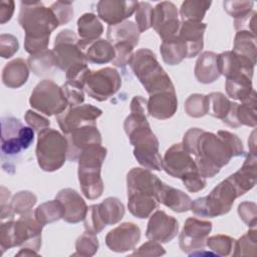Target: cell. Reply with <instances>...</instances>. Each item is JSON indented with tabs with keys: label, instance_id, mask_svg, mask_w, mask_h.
I'll list each match as a JSON object with an SVG mask.
<instances>
[{
	"label": "cell",
	"instance_id": "obj_50",
	"mask_svg": "<svg viewBox=\"0 0 257 257\" xmlns=\"http://www.w3.org/2000/svg\"><path fill=\"white\" fill-rule=\"evenodd\" d=\"M113 48L115 51V56L111 61L112 64L117 67H124L126 64H130L134 55L135 46L126 42H120L114 44Z\"/></svg>",
	"mask_w": 257,
	"mask_h": 257
},
{
	"label": "cell",
	"instance_id": "obj_18",
	"mask_svg": "<svg viewBox=\"0 0 257 257\" xmlns=\"http://www.w3.org/2000/svg\"><path fill=\"white\" fill-rule=\"evenodd\" d=\"M68 143L67 160L76 162L80 154L94 145H101V135L96 125L89 124L73 130L65 135Z\"/></svg>",
	"mask_w": 257,
	"mask_h": 257
},
{
	"label": "cell",
	"instance_id": "obj_14",
	"mask_svg": "<svg viewBox=\"0 0 257 257\" xmlns=\"http://www.w3.org/2000/svg\"><path fill=\"white\" fill-rule=\"evenodd\" d=\"M102 114V110L88 103L69 106L68 109L56 115V120L64 135L69 134L78 127L93 124L96 125V119Z\"/></svg>",
	"mask_w": 257,
	"mask_h": 257
},
{
	"label": "cell",
	"instance_id": "obj_9",
	"mask_svg": "<svg viewBox=\"0 0 257 257\" xmlns=\"http://www.w3.org/2000/svg\"><path fill=\"white\" fill-rule=\"evenodd\" d=\"M34 140V131L24 126L18 118L3 116L1 118L2 160L18 156L22 150L30 147Z\"/></svg>",
	"mask_w": 257,
	"mask_h": 257
},
{
	"label": "cell",
	"instance_id": "obj_2",
	"mask_svg": "<svg viewBox=\"0 0 257 257\" xmlns=\"http://www.w3.org/2000/svg\"><path fill=\"white\" fill-rule=\"evenodd\" d=\"M18 22L24 29V48L30 55L47 50L50 34L59 26L52 10L40 1H22Z\"/></svg>",
	"mask_w": 257,
	"mask_h": 257
},
{
	"label": "cell",
	"instance_id": "obj_51",
	"mask_svg": "<svg viewBox=\"0 0 257 257\" xmlns=\"http://www.w3.org/2000/svg\"><path fill=\"white\" fill-rule=\"evenodd\" d=\"M254 2L252 1H224L223 6L225 11L234 19L243 17L251 12Z\"/></svg>",
	"mask_w": 257,
	"mask_h": 257
},
{
	"label": "cell",
	"instance_id": "obj_21",
	"mask_svg": "<svg viewBox=\"0 0 257 257\" xmlns=\"http://www.w3.org/2000/svg\"><path fill=\"white\" fill-rule=\"evenodd\" d=\"M138 4V1L101 0L96 6L97 15L108 26L116 25L130 18L136 12Z\"/></svg>",
	"mask_w": 257,
	"mask_h": 257
},
{
	"label": "cell",
	"instance_id": "obj_23",
	"mask_svg": "<svg viewBox=\"0 0 257 257\" xmlns=\"http://www.w3.org/2000/svg\"><path fill=\"white\" fill-rule=\"evenodd\" d=\"M55 199L58 200L64 208V216L62 219L65 222L75 224L84 220L88 207L75 190L70 188L62 189L57 193Z\"/></svg>",
	"mask_w": 257,
	"mask_h": 257
},
{
	"label": "cell",
	"instance_id": "obj_49",
	"mask_svg": "<svg viewBox=\"0 0 257 257\" xmlns=\"http://www.w3.org/2000/svg\"><path fill=\"white\" fill-rule=\"evenodd\" d=\"M154 8L148 2H139L136 9V21L140 32H145L152 27Z\"/></svg>",
	"mask_w": 257,
	"mask_h": 257
},
{
	"label": "cell",
	"instance_id": "obj_44",
	"mask_svg": "<svg viewBox=\"0 0 257 257\" xmlns=\"http://www.w3.org/2000/svg\"><path fill=\"white\" fill-rule=\"evenodd\" d=\"M236 117L240 125H248L252 127L256 126V96H253L241 104H237Z\"/></svg>",
	"mask_w": 257,
	"mask_h": 257
},
{
	"label": "cell",
	"instance_id": "obj_43",
	"mask_svg": "<svg viewBox=\"0 0 257 257\" xmlns=\"http://www.w3.org/2000/svg\"><path fill=\"white\" fill-rule=\"evenodd\" d=\"M234 256H256L257 255V231L255 228L235 241Z\"/></svg>",
	"mask_w": 257,
	"mask_h": 257
},
{
	"label": "cell",
	"instance_id": "obj_39",
	"mask_svg": "<svg viewBox=\"0 0 257 257\" xmlns=\"http://www.w3.org/2000/svg\"><path fill=\"white\" fill-rule=\"evenodd\" d=\"M64 216V208L58 200L47 201L39 205L34 211L35 219L42 225L58 221Z\"/></svg>",
	"mask_w": 257,
	"mask_h": 257
},
{
	"label": "cell",
	"instance_id": "obj_35",
	"mask_svg": "<svg viewBox=\"0 0 257 257\" xmlns=\"http://www.w3.org/2000/svg\"><path fill=\"white\" fill-rule=\"evenodd\" d=\"M160 51L164 62L169 65H177L181 63L188 54L187 46L179 35L172 39L163 41Z\"/></svg>",
	"mask_w": 257,
	"mask_h": 257
},
{
	"label": "cell",
	"instance_id": "obj_52",
	"mask_svg": "<svg viewBox=\"0 0 257 257\" xmlns=\"http://www.w3.org/2000/svg\"><path fill=\"white\" fill-rule=\"evenodd\" d=\"M49 8L54 13L56 19L58 20L59 25H64L73 18L74 12L72 7V2L56 1L52 3Z\"/></svg>",
	"mask_w": 257,
	"mask_h": 257
},
{
	"label": "cell",
	"instance_id": "obj_40",
	"mask_svg": "<svg viewBox=\"0 0 257 257\" xmlns=\"http://www.w3.org/2000/svg\"><path fill=\"white\" fill-rule=\"evenodd\" d=\"M212 2L205 0H187L184 1L180 8V16L183 21L202 22L207 10Z\"/></svg>",
	"mask_w": 257,
	"mask_h": 257
},
{
	"label": "cell",
	"instance_id": "obj_6",
	"mask_svg": "<svg viewBox=\"0 0 257 257\" xmlns=\"http://www.w3.org/2000/svg\"><path fill=\"white\" fill-rule=\"evenodd\" d=\"M106 149L94 145L84 150L78 162V182L84 197L89 200L99 198L103 193V182L100 177L101 166L106 157Z\"/></svg>",
	"mask_w": 257,
	"mask_h": 257
},
{
	"label": "cell",
	"instance_id": "obj_47",
	"mask_svg": "<svg viewBox=\"0 0 257 257\" xmlns=\"http://www.w3.org/2000/svg\"><path fill=\"white\" fill-rule=\"evenodd\" d=\"M186 113L191 117H202L207 114L206 95L200 93L191 94L184 104Z\"/></svg>",
	"mask_w": 257,
	"mask_h": 257
},
{
	"label": "cell",
	"instance_id": "obj_48",
	"mask_svg": "<svg viewBox=\"0 0 257 257\" xmlns=\"http://www.w3.org/2000/svg\"><path fill=\"white\" fill-rule=\"evenodd\" d=\"M66 80L68 83L84 89L85 80L90 72L87 63H77L69 67L66 71Z\"/></svg>",
	"mask_w": 257,
	"mask_h": 257
},
{
	"label": "cell",
	"instance_id": "obj_41",
	"mask_svg": "<svg viewBox=\"0 0 257 257\" xmlns=\"http://www.w3.org/2000/svg\"><path fill=\"white\" fill-rule=\"evenodd\" d=\"M206 98L207 114L223 120L230 111L232 101H230L222 92H211L206 95Z\"/></svg>",
	"mask_w": 257,
	"mask_h": 257
},
{
	"label": "cell",
	"instance_id": "obj_13",
	"mask_svg": "<svg viewBox=\"0 0 257 257\" xmlns=\"http://www.w3.org/2000/svg\"><path fill=\"white\" fill-rule=\"evenodd\" d=\"M77 35L70 29L61 30L55 37L53 54L56 67L66 71L77 63H87V60L77 46Z\"/></svg>",
	"mask_w": 257,
	"mask_h": 257
},
{
	"label": "cell",
	"instance_id": "obj_1",
	"mask_svg": "<svg viewBox=\"0 0 257 257\" xmlns=\"http://www.w3.org/2000/svg\"><path fill=\"white\" fill-rule=\"evenodd\" d=\"M182 145L191 156H195L198 172L204 178L215 177L233 158L231 149L222 137L199 127L188 130Z\"/></svg>",
	"mask_w": 257,
	"mask_h": 257
},
{
	"label": "cell",
	"instance_id": "obj_36",
	"mask_svg": "<svg viewBox=\"0 0 257 257\" xmlns=\"http://www.w3.org/2000/svg\"><path fill=\"white\" fill-rule=\"evenodd\" d=\"M232 51L235 54L245 57L256 64V34L246 30L238 31L235 35Z\"/></svg>",
	"mask_w": 257,
	"mask_h": 257
},
{
	"label": "cell",
	"instance_id": "obj_42",
	"mask_svg": "<svg viewBox=\"0 0 257 257\" xmlns=\"http://www.w3.org/2000/svg\"><path fill=\"white\" fill-rule=\"evenodd\" d=\"M36 202L37 197L33 192L20 191L12 197L10 201V207L14 214L21 216L30 214Z\"/></svg>",
	"mask_w": 257,
	"mask_h": 257
},
{
	"label": "cell",
	"instance_id": "obj_63",
	"mask_svg": "<svg viewBox=\"0 0 257 257\" xmlns=\"http://www.w3.org/2000/svg\"><path fill=\"white\" fill-rule=\"evenodd\" d=\"M38 253L32 249H28V248H22L16 255L17 256H21V255H24V256H30V255H37Z\"/></svg>",
	"mask_w": 257,
	"mask_h": 257
},
{
	"label": "cell",
	"instance_id": "obj_19",
	"mask_svg": "<svg viewBox=\"0 0 257 257\" xmlns=\"http://www.w3.org/2000/svg\"><path fill=\"white\" fill-rule=\"evenodd\" d=\"M141 239V229L132 222H124L105 236L106 246L113 252L122 253L135 249Z\"/></svg>",
	"mask_w": 257,
	"mask_h": 257
},
{
	"label": "cell",
	"instance_id": "obj_3",
	"mask_svg": "<svg viewBox=\"0 0 257 257\" xmlns=\"http://www.w3.org/2000/svg\"><path fill=\"white\" fill-rule=\"evenodd\" d=\"M123 128L134 146V156L139 164L148 170L161 171L163 159L159 153V141L151 130L147 114L131 112Z\"/></svg>",
	"mask_w": 257,
	"mask_h": 257
},
{
	"label": "cell",
	"instance_id": "obj_27",
	"mask_svg": "<svg viewBox=\"0 0 257 257\" xmlns=\"http://www.w3.org/2000/svg\"><path fill=\"white\" fill-rule=\"evenodd\" d=\"M161 184L162 181L148 169L134 168L126 175L127 194L143 192L156 196L157 190Z\"/></svg>",
	"mask_w": 257,
	"mask_h": 257
},
{
	"label": "cell",
	"instance_id": "obj_17",
	"mask_svg": "<svg viewBox=\"0 0 257 257\" xmlns=\"http://www.w3.org/2000/svg\"><path fill=\"white\" fill-rule=\"evenodd\" d=\"M162 169L171 177L178 179L198 171L194 159L184 149L182 143L175 144L166 151L162 162Z\"/></svg>",
	"mask_w": 257,
	"mask_h": 257
},
{
	"label": "cell",
	"instance_id": "obj_38",
	"mask_svg": "<svg viewBox=\"0 0 257 257\" xmlns=\"http://www.w3.org/2000/svg\"><path fill=\"white\" fill-rule=\"evenodd\" d=\"M77 31L81 39H98L103 32V26L93 13H84L77 20Z\"/></svg>",
	"mask_w": 257,
	"mask_h": 257
},
{
	"label": "cell",
	"instance_id": "obj_55",
	"mask_svg": "<svg viewBox=\"0 0 257 257\" xmlns=\"http://www.w3.org/2000/svg\"><path fill=\"white\" fill-rule=\"evenodd\" d=\"M19 48L18 39L11 34H1L0 36V55L3 58L12 57Z\"/></svg>",
	"mask_w": 257,
	"mask_h": 257
},
{
	"label": "cell",
	"instance_id": "obj_22",
	"mask_svg": "<svg viewBox=\"0 0 257 257\" xmlns=\"http://www.w3.org/2000/svg\"><path fill=\"white\" fill-rule=\"evenodd\" d=\"M217 63L220 74L226 78H233L239 75L253 77L254 66L251 60L235 54L233 51H225L217 55Z\"/></svg>",
	"mask_w": 257,
	"mask_h": 257
},
{
	"label": "cell",
	"instance_id": "obj_59",
	"mask_svg": "<svg viewBox=\"0 0 257 257\" xmlns=\"http://www.w3.org/2000/svg\"><path fill=\"white\" fill-rule=\"evenodd\" d=\"M166 254L165 249L160 244V242L150 240L143 244L138 250H136L133 255H141V256H161Z\"/></svg>",
	"mask_w": 257,
	"mask_h": 257
},
{
	"label": "cell",
	"instance_id": "obj_61",
	"mask_svg": "<svg viewBox=\"0 0 257 257\" xmlns=\"http://www.w3.org/2000/svg\"><path fill=\"white\" fill-rule=\"evenodd\" d=\"M14 2L12 0H2L0 5V22L5 24L8 22L14 13Z\"/></svg>",
	"mask_w": 257,
	"mask_h": 257
},
{
	"label": "cell",
	"instance_id": "obj_60",
	"mask_svg": "<svg viewBox=\"0 0 257 257\" xmlns=\"http://www.w3.org/2000/svg\"><path fill=\"white\" fill-rule=\"evenodd\" d=\"M255 17H256V12L254 10H252L251 12L244 15L243 17L235 19L234 20L235 29L237 31L246 30V31L256 34V32H255Z\"/></svg>",
	"mask_w": 257,
	"mask_h": 257
},
{
	"label": "cell",
	"instance_id": "obj_58",
	"mask_svg": "<svg viewBox=\"0 0 257 257\" xmlns=\"http://www.w3.org/2000/svg\"><path fill=\"white\" fill-rule=\"evenodd\" d=\"M220 137H222L226 143L228 144L229 148L231 149L233 157H239L244 155V148L241 140L234 134L228 132V131H219L217 133Z\"/></svg>",
	"mask_w": 257,
	"mask_h": 257
},
{
	"label": "cell",
	"instance_id": "obj_28",
	"mask_svg": "<svg viewBox=\"0 0 257 257\" xmlns=\"http://www.w3.org/2000/svg\"><path fill=\"white\" fill-rule=\"evenodd\" d=\"M156 197L159 203L177 213L187 212L192 205V200L189 195L179 189L166 185L163 182L157 190Z\"/></svg>",
	"mask_w": 257,
	"mask_h": 257
},
{
	"label": "cell",
	"instance_id": "obj_26",
	"mask_svg": "<svg viewBox=\"0 0 257 257\" xmlns=\"http://www.w3.org/2000/svg\"><path fill=\"white\" fill-rule=\"evenodd\" d=\"M207 24L197 21H183L179 30V37L187 46V57L197 56L204 46V33Z\"/></svg>",
	"mask_w": 257,
	"mask_h": 257
},
{
	"label": "cell",
	"instance_id": "obj_46",
	"mask_svg": "<svg viewBox=\"0 0 257 257\" xmlns=\"http://www.w3.org/2000/svg\"><path fill=\"white\" fill-rule=\"evenodd\" d=\"M98 246L99 243L95 234L85 231L77 238L75 242L76 252L73 255H79L84 257L93 256L97 252Z\"/></svg>",
	"mask_w": 257,
	"mask_h": 257
},
{
	"label": "cell",
	"instance_id": "obj_11",
	"mask_svg": "<svg viewBox=\"0 0 257 257\" xmlns=\"http://www.w3.org/2000/svg\"><path fill=\"white\" fill-rule=\"evenodd\" d=\"M124 216V206L115 197H108L99 204L88 207L84 218V228L93 234H98L107 225L118 223Z\"/></svg>",
	"mask_w": 257,
	"mask_h": 257
},
{
	"label": "cell",
	"instance_id": "obj_57",
	"mask_svg": "<svg viewBox=\"0 0 257 257\" xmlns=\"http://www.w3.org/2000/svg\"><path fill=\"white\" fill-rule=\"evenodd\" d=\"M24 119L26 121V123L33 128V131H36L37 133L49 127L50 125V121L42 116L41 114L35 112L32 109H28L24 115Z\"/></svg>",
	"mask_w": 257,
	"mask_h": 257
},
{
	"label": "cell",
	"instance_id": "obj_16",
	"mask_svg": "<svg viewBox=\"0 0 257 257\" xmlns=\"http://www.w3.org/2000/svg\"><path fill=\"white\" fill-rule=\"evenodd\" d=\"M211 230L212 223L210 221L200 220L194 217L188 218L179 238L181 250L185 253L191 254L195 250L204 249Z\"/></svg>",
	"mask_w": 257,
	"mask_h": 257
},
{
	"label": "cell",
	"instance_id": "obj_25",
	"mask_svg": "<svg viewBox=\"0 0 257 257\" xmlns=\"http://www.w3.org/2000/svg\"><path fill=\"white\" fill-rule=\"evenodd\" d=\"M148 112L157 119L172 117L178 108V99L175 90H164L151 94L148 103Z\"/></svg>",
	"mask_w": 257,
	"mask_h": 257
},
{
	"label": "cell",
	"instance_id": "obj_31",
	"mask_svg": "<svg viewBox=\"0 0 257 257\" xmlns=\"http://www.w3.org/2000/svg\"><path fill=\"white\" fill-rule=\"evenodd\" d=\"M217 63V54L205 51L200 54L195 65V76L201 83H212L220 77Z\"/></svg>",
	"mask_w": 257,
	"mask_h": 257
},
{
	"label": "cell",
	"instance_id": "obj_29",
	"mask_svg": "<svg viewBox=\"0 0 257 257\" xmlns=\"http://www.w3.org/2000/svg\"><path fill=\"white\" fill-rule=\"evenodd\" d=\"M256 155L249 154L243 164V166L234 174L230 175L229 178L236 186L241 196L250 191L256 184Z\"/></svg>",
	"mask_w": 257,
	"mask_h": 257
},
{
	"label": "cell",
	"instance_id": "obj_33",
	"mask_svg": "<svg viewBox=\"0 0 257 257\" xmlns=\"http://www.w3.org/2000/svg\"><path fill=\"white\" fill-rule=\"evenodd\" d=\"M140 30L133 21L125 20L116 25L107 27L106 38L112 44L126 42L133 46H137L140 40Z\"/></svg>",
	"mask_w": 257,
	"mask_h": 257
},
{
	"label": "cell",
	"instance_id": "obj_20",
	"mask_svg": "<svg viewBox=\"0 0 257 257\" xmlns=\"http://www.w3.org/2000/svg\"><path fill=\"white\" fill-rule=\"evenodd\" d=\"M179 223L176 218L159 210L150 216L146 237L160 243L172 241L178 234Z\"/></svg>",
	"mask_w": 257,
	"mask_h": 257
},
{
	"label": "cell",
	"instance_id": "obj_32",
	"mask_svg": "<svg viewBox=\"0 0 257 257\" xmlns=\"http://www.w3.org/2000/svg\"><path fill=\"white\" fill-rule=\"evenodd\" d=\"M28 76V64L24 59L16 58L4 66L2 71V82L9 88H18L26 83Z\"/></svg>",
	"mask_w": 257,
	"mask_h": 257
},
{
	"label": "cell",
	"instance_id": "obj_30",
	"mask_svg": "<svg viewBox=\"0 0 257 257\" xmlns=\"http://www.w3.org/2000/svg\"><path fill=\"white\" fill-rule=\"evenodd\" d=\"M127 208L135 217L145 219L159 208V201L153 194L134 192L127 194Z\"/></svg>",
	"mask_w": 257,
	"mask_h": 257
},
{
	"label": "cell",
	"instance_id": "obj_5",
	"mask_svg": "<svg viewBox=\"0 0 257 257\" xmlns=\"http://www.w3.org/2000/svg\"><path fill=\"white\" fill-rule=\"evenodd\" d=\"M130 65L150 95L164 90H175L170 76L161 66L152 50L148 48L137 50Z\"/></svg>",
	"mask_w": 257,
	"mask_h": 257
},
{
	"label": "cell",
	"instance_id": "obj_10",
	"mask_svg": "<svg viewBox=\"0 0 257 257\" xmlns=\"http://www.w3.org/2000/svg\"><path fill=\"white\" fill-rule=\"evenodd\" d=\"M29 103L34 109L48 116L58 115L68 106L61 86L49 79L37 83L30 95Z\"/></svg>",
	"mask_w": 257,
	"mask_h": 257
},
{
	"label": "cell",
	"instance_id": "obj_24",
	"mask_svg": "<svg viewBox=\"0 0 257 257\" xmlns=\"http://www.w3.org/2000/svg\"><path fill=\"white\" fill-rule=\"evenodd\" d=\"M78 48L81 50L86 60L95 64H104L113 60L115 51L113 45L101 38L94 40L79 39L77 42Z\"/></svg>",
	"mask_w": 257,
	"mask_h": 257
},
{
	"label": "cell",
	"instance_id": "obj_37",
	"mask_svg": "<svg viewBox=\"0 0 257 257\" xmlns=\"http://www.w3.org/2000/svg\"><path fill=\"white\" fill-rule=\"evenodd\" d=\"M28 67L37 76L52 74L56 64L52 50H45L40 53L30 55L27 60Z\"/></svg>",
	"mask_w": 257,
	"mask_h": 257
},
{
	"label": "cell",
	"instance_id": "obj_54",
	"mask_svg": "<svg viewBox=\"0 0 257 257\" xmlns=\"http://www.w3.org/2000/svg\"><path fill=\"white\" fill-rule=\"evenodd\" d=\"M61 89L69 106L79 105V104H82V102L84 101L83 89L77 86H74L68 83L67 81L61 85Z\"/></svg>",
	"mask_w": 257,
	"mask_h": 257
},
{
	"label": "cell",
	"instance_id": "obj_53",
	"mask_svg": "<svg viewBox=\"0 0 257 257\" xmlns=\"http://www.w3.org/2000/svg\"><path fill=\"white\" fill-rule=\"evenodd\" d=\"M238 214L241 220L251 228L256 227L257 218V206L254 202H242L238 206Z\"/></svg>",
	"mask_w": 257,
	"mask_h": 257
},
{
	"label": "cell",
	"instance_id": "obj_15",
	"mask_svg": "<svg viewBox=\"0 0 257 257\" xmlns=\"http://www.w3.org/2000/svg\"><path fill=\"white\" fill-rule=\"evenodd\" d=\"M152 27L163 41L172 39L179 34L181 21L176 5L169 1L158 3L153 11Z\"/></svg>",
	"mask_w": 257,
	"mask_h": 257
},
{
	"label": "cell",
	"instance_id": "obj_8",
	"mask_svg": "<svg viewBox=\"0 0 257 257\" xmlns=\"http://www.w3.org/2000/svg\"><path fill=\"white\" fill-rule=\"evenodd\" d=\"M67 139L58 131L47 127L38 133L35 152L38 165L43 171L59 170L67 159Z\"/></svg>",
	"mask_w": 257,
	"mask_h": 257
},
{
	"label": "cell",
	"instance_id": "obj_62",
	"mask_svg": "<svg viewBox=\"0 0 257 257\" xmlns=\"http://www.w3.org/2000/svg\"><path fill=\"white\" fill-rule=\"evenodd\" d=\"M248 147L251 149L250 154L256 155V138H255V131L252 132L250 139L248 140Z\"/></svg>",
	"mask_w": 257,
	"mask_h": 257
},
{
	"label": "cell",
	"instance_id": "obj_4",
	"mask_svg": "<svg viewBox=\"0 0 257 257\" xmlns=\"http://www.w3.org/2000/svg\"><path fill=\"white\" fill-rule=\"evenodd\" d=\"M43 226L33 218L32 214L21 215L16 221L8 220L0 227V246L2 252L12 247L38 251L41 247V231Z\"/></svg>",
	"mask_w": 257,
	"mask_h": 257
},
{
	"label": "cell",
	"instance_id": "obj_12",
	"mask_svg": "<svg viewBox=\"0 0 257 257\" xmlns=\"http://www.w3.org/2000/svg\"><path fill=\"white\" fill-rule=\"evenodd\" d=\"M121 86V77L116 69L104 67L90 71L85 80L84 90L91 98L104 101L115 94Z\"/></svg>",
	"mask_w": 257,
	"mask_h": 257
},
{
	"label": "cell",
	"instance_id": "obj_45",
	"mask_svg": "<svg viewBox=\"0 0 257 257\" xmlns=\"http://www.w3.org/2000/svg\"><path fill=\"white\" fill-rule=\"evenodd\" d=\"M235 241L227 235H214L206 240V246L217 256H228L234 249Z\"/></svg>",
	"mask_w": 257,
	"mask_h": 257
},
{
	"label": "cell",
	"instance_id": "obj_56",
	"mask_svg": "<svg viewBox=\"0 0 257 257\" xmlns=\"http://www.w3.org/2000/svg\"><path fill=\"white\" fill-rule=\"evenodd\" d=\"M181 180L186 189L191 193H197L203 190L207 185L206 178H204L198 171L187 174Z\"/></svg>",
	"mask_w": 257,
	"mask_h": 257
},
{
	"label": "cell",
	"instance_id": "obj_7",
	"mask_svg": "<svg viewBox=\"0 0 257 257\" xmlns=\"http://www.w3.org/2000/svg\"><path fill=\"white\" fill-rule=\"evenodd\" d=\"M240 196V192L228 177L217 185L208 196L192 201L190 210L200 217L222 216L231 210L235 199Z\"/></svg>",
	"mask_w": 257,
	"mask_h": 257
},
{
	"label": "cell",
	"instance_id": "obj_34",
	"mask_svg": "<svg viewBox=\"0 0 257 257\" xmlns=\"http://www.w3.org/2000/svg\"><path fill=\"white\" fill-rule=\"evenodd\" d=\"M227 94L233 99L241 102L247 101L253 96H256V91L252 86V78L246 75H239L233 78H228L225 84Z\"/></svg>",
	"mask_w": 257,
	"mask_h": 257
}]
</instances>
